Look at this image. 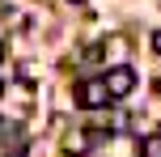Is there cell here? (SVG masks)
I'll list each match as a JSON object with an SVG mask.
<instances>
[{
    "instance_id": "6da1fadb",
    "label": "cell",
    "mask_w": 161,
    "mask_h": 157,
    "mask_svg": "<svg viewBox=\"0 0 161 157\" xmlns=\"http://www.w3.org/2000/svg\"><path fill=\"white\" fill-rule=\"evenodd\" d=\"M72 98H76L80 110H97V106H106V102H114L110 89H106V76H97V81H80L76 89H72Z\"/></svg>"
},
{
    "instance_id": "7a4b0ae2",
    "label": "cell",
    "mask_w": 161,
    "mask_h": 157,
    "mask_svg": "<svg viewBox=\"0 0 161 157\" xmlns=\"http://www.w3.org/2000/svg\"><path fill=\"white\" fill-rule=\"evenodd\" d=\"M106 89H110V98H114V102L127 98V93L136 89V72H131L127 64H114L110 72H106Z\"/></svg>"
},
{
    "instance_id": "5b68a950",
    "label": "cell",
    "mask_w": 161,
    "mask_h": 157,
    "mask_svg": "<svg viewBox=\"0 0 161 157\" xmlns=\"http://www.w3.org/2000/svg\"><path fill=\"white\" fill-rule=\"evenodd\" d=\"M68 4H89V0H68Z\"/></svg>"
},
{
    "instance_id": "3957f363",
    "label": "cell",
    "mask_w": 161,
    "mask_h": 157,
    "mask_svg": "<svg viewBox=\"0 0 161 157\" xmlns=\"http://www.w3.org/2000/svg\"><path fill=\"white\" fill-rule=\"evenodd\" d=\"M140 157H161V136H144L140 140Z\"/></svg>"
},
{
    "instance_id": "277c9868",
    "label": "cell",
    "mask_w": 161,
    "mask_h": 157,
    "mask_svg": "<svg viewBox=\"0 0 161 157\" xmlns=\"http://www.w3.org/2000/svg\"><path fill=\"white\" fill-rule=\"evenodd\" d=\"M153 51H157V55H161V30L153 34Z\"/></svg>"
},
{
    "instance_id": "8992f818",
    "label": "cell",
    "mask_w": 161,
    "mask_h": 157,
    "mask_svg": "<svg viewBox=\"0 0 161 157\" xmlns=\"http://www.w3.org/2000/svg\"><path fill=\"white\" fill-rule=\"evenodd\" d=\"M0 55H4V47H0Z\"/></svg>"
}]
</instances>
